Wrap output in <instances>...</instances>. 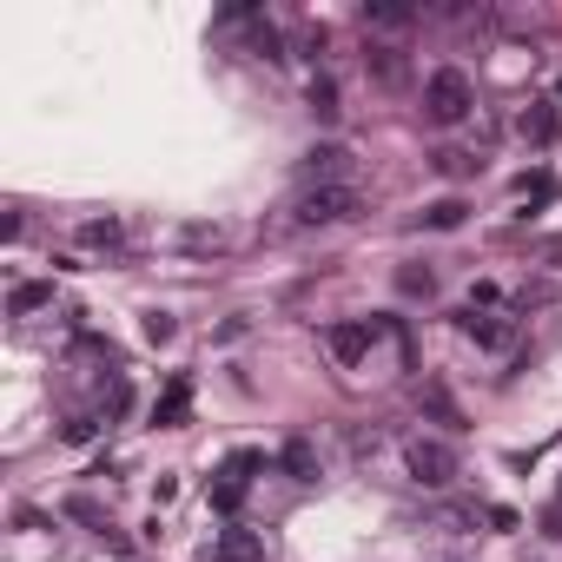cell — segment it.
<instances>
[{
    "label": "cell",
    "mask_w": 562,
    "mask_h": 562,
    "mask_svg": "<svg viewBox=\"0 0 562 562\" xmlns=\"http://www.w3.org/2000/svg\"><path fill=\"white\" fill-rule=\"evenodd\" d=\"M186 404H192V378L179 371V378L166 384V397L153 404V424H159V430H179V424H186Z\"/></svg>",
    "instance_id": "obj_10"
},
{
    "label": "cell",
    "mask_w": 562,
    "mask_h": 562,
    "mask_svg": "<svg viewBox=\"0 0 562 562\" xmlns=\"http://www.w3.org/2000/svg\"><path fill=\"white\" fill-rule=\"evenodd\" d=\"M496 305V285H470V312H490Z\"/></svg>",
    "instance_id": "obj_27"
},
{
    "label": "cell",
    "mask_w": 562,
    "mask_h": 562,
    "mask_svg": "<svg viewBox=\"0 0 562 562\" xmlns=\"http://www.w3.org/2000/svg\"><path fill=\"white\" fill-rule=\"evenodd\" d=\"M93 430H100V424H93V417H67V430H60V437H67V443H87V437H93Z\"/></svg>",
    "instance_id": "obj_25"
},
{
    "label": "cell",
    "mask_w": 562,
    "mask_h": 562,
    "mask_svg": "<svg viewBox=\"0 0 562 562\" xmlns=\"http://www.w3.org/2000/svg\"><path fill=\"white\" fill-rule=\"evenodd\" d=\"M172 331H179V325H172L166 312H153V318H146V338H153V345H172Z\"/></svg>",
    "instance_id": "obj_23"
},
{
    "label": "cell",
    "mask_w": 562,
    "mask_h": 562,
    "mask_svg": "<svg viewBox=\"0 0 562 562\" xmlns=\"http://www.w3.org/2000/svg\"><path fill=\"white\" fill-rule=\"evenodd\" d=\"M463 218H470V205H463V199L450 192V199H430V205H424V212L411 218V232H457Z\"/></svg>",
    "instance_id": "obj_9"
},
{
    "label": "cell",
    "mask_w": 562,
    "mask_h": 562,
    "mask_svg": "<svg viewBox=\"0 0 562 562\" xmlns=\"http://www.w3.org/2000/svg\"><path fill=\"white\" fill-rule=\"evenodd\" d=\"M305 106L318 113V120H338L345 106H338V80L331 74H312V87H305Z\"/></svg>",
    "instance_id": "obj_16"
},
{
    "label": "cell",
    "mask_w": 562,
    "mask_h": 562,
    "mask_svg": "<svg viewBox=\"0 0 562 562\" xmlns=\"http://www.w3.org/2000/svg\"><path fill=\"white\" fill-rule=\"evenodd\" d=\"M516 133H522L529 146H555V139H562V113H555V100H536V106L516 120Z\"/></svg>",
    "instance_id": "obj_8"
},
{
    "label": "cell",
    "mask_w": 562,
    "mask_h": 562,
    "mask_svg": "<svg viewBox=\"0 0 562 562\" xmlns=\"http://www.w3.org/2000/svg\"><path fill=\"white\" fill-rule=\"evenodd\" d=\"M258 463H265L258 450H232V457L218 463V476H212V503H218L225 516L245 503V483H251V470H258Z\"/></svg>",
    "instance_id": "obj_4"
},
{
    "label": "cell",
    "mask_w": 562,
    "mask_h": 562,
    "mask_svg": "<svg viewBox=\"0 0 562 562\" xmlns=\"http://www.w3.org/2000/svg\"><path fill=\"white\" fill-rule=\"evenodd\" d=\"M54 305V285H47V278H21V285L8 292V312L14 318H34V312H47Z\"/></svg>",
    "instance_id": "obj_12"
},
{
    "label": "cell",
    "mask_w": 562,
    "mask_h": 562,
    "mask_svg": "<svg viewBox=\"0 0 562 562\" xmlns=\"http://www.w3.org/2000/svg\"><path fill=\"white\" fill-rule=\"evenodd\" d=\"M457 331L476 338L483 351H509V345H516V318H503V312H470V305H463V312H457Z\"/></svg>",
    "instance_id": "obj_6"
},
{
    "label": "cell",
    "mask_w": 562,
    "mask_h": 562,
    "mask_svg": "<svg viewBox=\"0 0 562 562\" xmlns=\"http://www.w3.org/2000/svg\"><path fill=\"white\" fill-rule=\"evenodd\" d=\"M397 292H404V299H430V292H437V271H430V265H424V271L404 265V271H397Z\"/></svg>",
    "instance_id": "obj_19"
},
{
    "label": "cell",
    "mask_w": 562,
    "mask_h": 562,
    "mask_svg": "<svg viewBox=\"0 0 562 562\" xmlns=\"http://www.w3.org/2000/svg\"><path fill=\"white\" fill-rule=\"evenodd\" d=\"M80 245H87V251H120V245H126V225H120V218H87V225H80Z\"/></svg>",
    "instance_id": "obj_15"
},
{
    "label": "cell",
    "mask_w": 562,
    "mask_h": 562,
    "mask_svg": "<svg viewBox=\"0 0 562 562\" xmlns=\"http://www.w3.org/2000/svg\"><path fill=\"white\" fill-rule=\"evenodd\" d=\"M430 166H437L443 179H470V172H476V159H470V153H457V146H437V153H430Z\"/></svg>",
    "instance_id": "obj_20"
},
{
    "label": "cell",
    "mask_w": 562,
    "mask_h": 562,
    "mask_svg": "<svg viewBox=\"0 0 562 562\" xmlns=\"http://www.w3.org/2000/svg\"><path fill=\"white\" fill-rule=\"evenodd\" d=\"M536 258H542V265H555V271H562V232H549V238H542V245H536Z\"/></svg>",
    "instance_id": "obj_26"
},
{
    "label": "cell",
    "mask_w": 562,
    "mask_h": 562,
    "mask_svg": "<svg viewBox=\"0 0 562 562\" xmlns=\"http://www.w3.org/2000/svg\"><path fill=\"white\" fill-rule=\"evenodd\" d=\"M358 212V192L351 186H305L299 205H292V225L299 232H318V225H345Z\"/></svg>",
    "instance_id": "obj_2"
},
{
    "label": "cell",
    "mask_w": 562,
    "mask_h": 562,
    "mask_svg": "<svg viewBox=\"0 0 562 562\" xmlns=\"http://www.w3.org/2000/svg\"><path fill=\"white\" fill-rule=\"evenodd\" d=\"M186 245H192V251H218L225 232H218V225H186Z\"/></svg>",
    "instance_id": "obj_22"
},
{
    "label": "cell",
    "mask_w": 562,
    "mask_h": 562,
    "mask_svg": "<svg viewBox=\"0 0 562 562\" xmlns=\"http://www.w3.org/2000/svg\"><path fill=\"white\" fill-rule=\"evenodd\" d=\"M364 67H371V80H378V87H404V80H411L404 47H371V54H364Z\"/></svg>",
    "instance_id": "obj_13"
},
{
    "label": "cell",
    "mask_w": 562,
    "mask_h": 562,
    "mask_svg": "<svg viewBox=\"0 0 562 562\" xmlns=\"http://www.w3.org/2000/svg\"><path fill=\"white\" fill-rule=\"evenodd\" d=\"M470 106H476V87H470L463 67H437V74L424 80V120H430V126H463Z\"/></svg>",
    "instance_id": "obj_1"
},
{
    "label": "cell",
    "mask_w": 562,
    "mask_h": 562,
    "mask_svg": "<svg viewBox=\"0 0 562 562\" xmlns=\"http://www.w3.org/2000/svg\"><path fill=\"white\" fill-rule=\"evenodd\" d=\"M424 404H430V411H437V417H443V424H457V404H450V397H443V391H437V384H430V391H424Z\"/></svg>",
    "instance_id": "obj_24"
},
{
    "label": "cell",
    "mask_w": 562,
    "mask_h": 562,
    "mask_svg": "<svg viewBox=\"0 0 562 562\" xmlns=\"http://www.w3.org/2000/svg\"><path fill=\"white\" fill-rule=\"evenodd\" d=\"M218 555H225V562H265V536L245 529V522H232V529L218 536Z\"/></svg>",
    "instance_id": "obj_11"
},
{
    "label": "cell",
    "mask_w": 562,
    "mask_h": 562,
    "mask_svg": "<svg viewBox=\"0 0 562 562\" xmlns=\"http://www.w3.org/2000/svg\"><path fill=\"white\" fill-rule=\"evenodd\" d=\"M285 470H292L299 483H312V476H318V450H312L305 437H292V443H285Z\"/></svg>",
    "instance_id": "obj_18"
},
{
    "label": "cell",
    "mask_w": 562,
    "mask_h": 562,
    "mask_svg": "<svg viewBox=\"0 0 562 562\" xmlns=\"http://www.w3.org/2000/svg\"><path fill=\"white\" fill-rule=\"evenodd\" d=\"M417 21V8H404V0H364V27H411Z\"/></svg>",
    "instance_id": "obj_14"
},
{
    "label": "cell",
    "mask_w": 562,
    "mask_h": 562,
    "mask_svg": "<svg viewBox=\"0 0 562 562\" xmlns=\"http://www.w3.org/2000/svg\"><path fill=\"white\" fill-rule=\"evenodd\" d=\"M404 463H411V476H417L424 490H443V483H457V450H450L443 437H417V443L404 450Z\"/></svg>",
    "instance_id": "obj_3"
},
{
    "label": "cell",
    "mask_w": 562,
    "mask_h": 562,
    "mask_svg": "<svg viewBox=\"0 0 562 562\" xmlns=\"http://www.w3.org/2000/svg\"><path fill=\"white\" fill-rule=\"evenodd\" d=\"M516 199H529V205H549V199H555V172H549V166L522 172V179H516Z\"/></svg>",
    "instance_id": "obj_17"
},
{
    "label": "cell",
    "mask_w": 562,
    "mask_h": 562,
    "mask_svg": "<svg viewBox=\"0 0 562 562\" xmlns=\"http://www.w3.org/2000/svg\"><path fill=\"white\" fill-rule=\"evenodd\" d=\"M345 166H351V146H338V139H325V146H312V153L299 159V172H305L312 186H338Z\"/></svg>",
    "instance_id": "obj_7"
},
{
    "label": "cell",
    "mask_w": 562,
    "mask_h": 562,
    "mask_svg": "<svg viewBox=\"0 0 562 562\" xmlns=\"http://www.w3.org/2000/svg\"><path fill=\"white\" fill-rule=\"evenodd\" d=\"M67 516H74V522H87L93 536H106V529H113V522H106V509H100L93 496H67Z\"/></svg>",
    "instance_id": "obj_21"
},
{
    "label": "cell",
    "mask_w": 562,
    "mask_h": 562,
    "mask_svg": "<svg viewBox=\"0 0 562 562\" xmlns=\"http://www.w3.org/2000/svg\"><path fill=\"white\" fill-rule=\"evenodd\" d=\"M378 331H384L378 318H345V325H331V331H325V345H331V358H338V364H364V358H371V345H378Z\"/></svg>",
    "instance_id": "obj_5"
}]
</instances>
